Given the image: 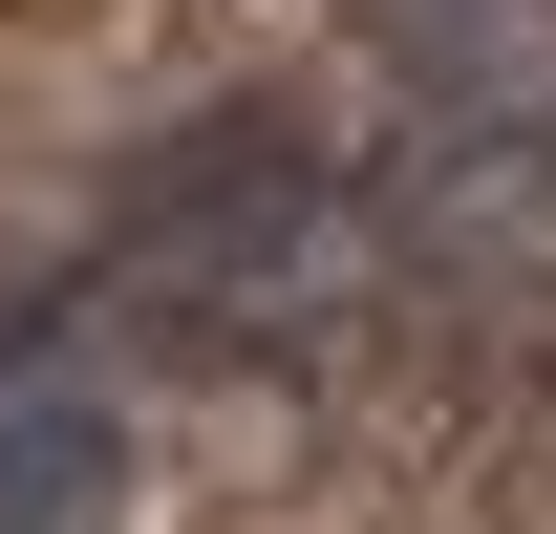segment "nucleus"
<instances>
[{"mask_svg": "<svg viewBox=\"0 0 556 534\" xmlns=\"http://www.w3.org/2000/svg\"><path fill=\"white\" fill-rule=\"evenodd\" d=\"M0 534H129V428H108L86 385L0 406Z\"/></svg>", "mask_w": 556, "mask_h": 534, "instance_id": "obj_2", "label": "nucleus"}, {"mask_svg": "<svg viewBox=\"0 0 556 534\" xmlns=\"http://www.w3.org/2000/svg\"><path fill=\"white\" fill-rule=\"evenodd\" d=\"M129 278L172 300L193 342H257V321H300L321 278H343V193L300 171L278 129H214L193 171H150V214H129Z\"/></svg>", "mask_w": 556, "mask_h": 534, "instance_id": "obj_1", "label": "nucleus"}]
</instances>
